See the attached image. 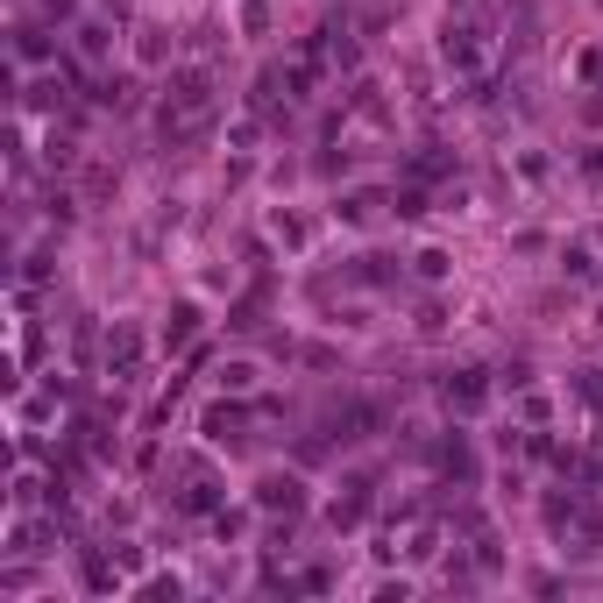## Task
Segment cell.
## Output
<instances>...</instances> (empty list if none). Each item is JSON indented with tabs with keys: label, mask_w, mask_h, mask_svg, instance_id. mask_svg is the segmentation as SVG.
<instances>
[{
	"label": "cell",
	"mask_w": 603,
	"mask_h": 603,
	"mask_svg": "<svg viewBox=\"0 0 603 603\" xmlns=\"http://www.w3.org/2000/svg\"><path fill=\"white\" fill-rule=\"evenodd\" d=\"M213 114H220L213 71H206V64H185L178 79H171V93H164V114H157V128H164V142H171V149H185V142H199V135L213 128Z\"/></svg>",
	"instance_id": "1"
},
{
	"label": "cell",
	"mask_w": 603,
	"mask_h": 603,
	"mask_svg": "<svg viewBox=\"0 0 603 603\" xmlns=\"http://www.w3.org/2000/svg\"><path fill=\"white\" fill-rule=\"evenodd\" d=\"M547 525H554V540H561L568 554H596V547H603V518L589 511V490L554 497V504H547Z\"/></svg>",
	"instance_id": "2"
},
{
	"label": "cell",
	"mask_w": 603,
	"mask_h": 603,
	"mask_svg": "<svg viewBox=\"0 0 603 603\" xmlns=\"http://www.w3.org/2000/svg\"><path fill=\"white\" fill-rule=\"evenodd\" d=\"M447 64H455V79L469 86V93H490V50H483V29L462 15V22H447Z\"/></svg>",
	"instance_id": "3"
},
{
	"label": "cell",
	"mask_w": 603,
	"mask_h": 603,
	"mask_svg": "<svg viewBox=\"0 0 603 603\" xmlns=\"http://www.w3.org/2000/svg\"><path fill=\"white\" fill-rule=\"evenodd\" d=\"M171 476L185 483V490H178V511H192V518L220 511V483H213V469H206V462H192V455H185V462H171Z\"/></svg>",
	"instance_id": "4"
},
{
	"label": "cell",
	"mask_w": 603,
	"mask_h": 603,
	"mask_svg": "<svg viewBox=\"0 0 603 603\" xmlns=\"http://www.w3.org/2000/svg\"><path fill=\"white\" fill-rule=\"evenodd\" d=\"M107 376H114V384H135V376H142V334L135 327L107 334Z\"/></svg>",
	"instance_id": "5"
},
{
	"label": "cell",
	"mask_w": 603,
	"mask_h": 603,
	"mask_svg": "<svg viewBox=\"0 0 603 603\" xmlns=\"http://www.w3.org/2000/svg\"><path fill=\"white\" fill-rule=\"evenodd\" d=\"M369 490H376L369 476H355V483H341V497L327 504V518H334V533H341V525H362V518H369Z\"/></svg>",
	"instance_id": "6"
},
{
	"label": "cell",
	"mask_w": 603,
	"mask_h": 603,
	"mask_svg": "<svg viewBox=\"0 0 603 603\" xmlns=\"http://www.w3.org/2000/svg\"><path fill=\"white\" fill-rule=\"evenodd\" d=\"M206 440L242 447V440H249V412H242V405H213V412H206Z\"/></svg>",
	"instance_id": "7"
},
{
	"label": "cell",
	"mask_w": 603,
	"mask_h": 603,
	"mask_svg": "<svg viewBox=\"0 0 603 603\" xmlns=\"http://www.w3.org/2000/svg\"><path fill=\"white\" fill-rule=\"evenodd\" d=\"M256 504H263V511H284V518H298V504H306V490H298V476H270V483L256 490Z\"/></svg>",
	"instance_id": "8"
},
{
	"label": "cell",
	"mask_w": 603,
	"mask_h": 603,
	"mask_svg": "<svg viewBox=\"0 0 603 603\" xmlns=\"http://www.w3.org/2000/svg\"><path fill=\"white\" fill-rule=\"evenodd\" d=\"M483 398H490V384H483L476 369H462V376H447V405H455V412H476Z\"/></svg>",
	"instance_id": "9"
},
{
	"label": "cell",
	"mask_w": 603,
	"mask_h": 603,
	"mask_svg": "<svg viewBox=\"0 0 603 603\" xmlns=\"http://www.w3.org/2000/svg\"><path fill=\"white\" fill-rule=\"evenodd\" d=\"M376 426H384V412H376V405H348V412H341V440H369Z\"/></svg>",
	"instance_id": "10"
},
{
	"label": "cell",
	"mask_w": 603,
	"mask_h": 603,
	"mask_svg": "<svg viewBox=\"0 0 603 603\" xmlns=\"http://www.w3.org/2000/svg\"><path fill=\"white\" fill-rule=\"evenodd\" d=\"M43 540H50V525H36V518H22L15 533H8V554H22V561H29V554H43Z\"/></svg>",
	"instance_id": "11"
},
{
	"label": "cell",
	"mask_w": 603,
	"mask_h": 603,
	"mask_svg": "<svg viewBox=\"0 0 603 603\" xmlns=\"http://www.w3.org/2000/svg\"><path fill=\"white\" fill-rule=\"evenodd\" d=\"M384 206H391L384 192H348V199H341V220H355V228H362V220H376Z\"/></svg>",
	"instance_id": "12"
},
{
	"label": "cell",
	"mask_w": 603,
	"mask_h": 603,
	"mask_svg": "<svg viewBox=\"0 0 603 603\" xmlns=\"http://www.w3.org/2000/svg\"><path fill=\"white\" fill-rule=\"evenodd\" d=\"M440 469L455 476V483H476V455H469L462 440H447V447H440Z\"/></svg>",
	"instance_id": "13"
},
{
	"label": "cell",
	"mask_w": 603,
	"mask_h": 603,
	"mask_svg": "<svg viewBox=\"0 0 603 603\" xmlns=\"http://www.w3.org/2000/svg\"><path fill=\"white\" fill-rule=\"evenodd\" d=\"M192 334H199V313H192V306H171V320H164V348H185Z\"/></svg>",
	"instance_id": "14"
},
{
	"label": "cell",
	"mask_w": 603,
	"mask_h": 603,
	"mask_svg": "<svg viewBox=\"0 0 603 603\" xmlns=\"http://www.w3.org/2000/svg\"><path fill=\"white\" fill-rule=\"evenodd\" d=\"M348 284H391V263L384 256H355L348 263Z\"/></svg>",
	"instance_id": "15"
},
{
	"label": "cell",
	"mask_w": 603,
	"mask_h": 603,
	"mask_svg": "<svg viewBox=\"0 0 603 603\" xmlns=\"http://www.w3.org/2000/svg\"><path fill=\"white\" fill-rule=\"evenodd\" d=\"M107 50H114V29L107 22H86L79 29V57H107Z\"/></svg>",
	"instance_id": "16"
},
{
	"label": "cell",
	"mask_w": 603,
	"mask_h": 603,
	"mask_svg": "<svg viewBox=\"0 0 603 603\" xmlns=\"http://www.w3.org/2000/svg\"><path fill=\"white\" fill-rule=\"evenodd\" d=\"M575 398H582V405L603 419V369H582V376H575Z\"/></svg>",
	"instance_id": "17"
},
{
	"label": "cell",
	"mask_w": 603,
	"mask_h": 603,
	"mask_svg": "<svg viewBox=\"0 0 603 603\" xmlns=\"http://www.w3.org/2000/svg\"><path fill=\"white\" fill-rule=\"evenodd\" d=\"M220 384H228L235 398H249L256 391V362H228V369H220Z\"/></svg>",
	"instance_id": "18"
},
{
	"label": "cell",
	"mask_w": 603,
	"mask_h": 603,
	"mask_svg": "<svg viewBox=\"0 0 603 603\" xmlns=\"http://www.w3.org/2000/svg\"><path fill=\"white\" fill-rule=\"evenodd\" d=\"M15 57H22V64H43V57H50L43 29H22V36H15Z\"/></svg>",
	"instance_id": "19"
},
{
	"label": "cell",
	"mask_w": 603,
	"mask_h": 603,
	"mask_svg": "<svg viewBox=\"0 0 603 603\" xmlns=\"http://www.w3.org/2000/svg\"><path fill=\"white\" fill-rule=\"evenodd\" d=\"M391 206H398V220H419V213H426V192H419V185H405Z\"/></svg>",
	"instance_id": "20"
},
{
	"label": "cell",
	"mask_w": 603,
	"mask_h": 603,
	"mask_svg": "<svg viewBox=\"0 0 603 603\" xmlns=\"http://www.w3.org/2000/svg\"><path fill=\"white\" fill-rule=\"evenodd\" d=\"M412 263H419V277H447V256H440V249H419Z\"/></svg>",
	"instance_id": "21"
},
{
	"label": "cell",
	"mask_w": 603,
	"mask_h": 603,
	"mask_svg": "<svg viewBox=\"0 0 603 603\" xmlns=\"http://www.w3.org/2000/svg\"><path fill=\"white\" fill-rule=\"evenodd\" d=\"M582 171H589V178H603V142H596V149H582Z\"/></svg>",
	"instance_id": "22"
},
{
	"label": "cell",
	"mask_w": 603,
	"mask_h": 603,
	"mask_svg": "<svg viewBox=\"0 0 603 603\" xmlns=\"http://www.w3.org/2000/svg\"><path fill=\"white\" fill-rule=\"evenodd\" d=\"M455 8H476V0H455Z\"/></svg>",
	"instance_id": "23"
}]
</instances>
